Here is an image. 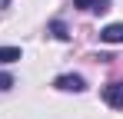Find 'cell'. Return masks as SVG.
Instances as JSON below:
<instances>
[{
	"label": "cell",
	"instance_id": "1",
	"mask_svg": "<svg viewBox=\"0 0 123 119\" xmlns=\"http://www.w3.org/2000/svg\"><path fill=\"white\" fill-rule=\"evenodd\" d=\"M103 99H106V106H113V109H123V79L110 83V86H103Z\"/></svg>",
	"mask_w": 123,
	"mask_h": 119
},
{
	"label": "cell",
	"instance_id": "2",
	"mask_svg": "<svg viewBox=\"0 0 123 119\" xmlns=\"http://www.w3.org/2000/svg\"><path fill=\"white\" fill-rule=\"evenodd\" d=\"M53 86H57V89H67V93H80L86 83H83V76H57Z\"/></svg>",
	"mask_w": 123,
	"mask_h": 119
},
{
	"label": "cell",
	"instance_id": "3",
	"mask_svg": "<svg viewBox=\"0 0 123 119\" xmlns=\"http://www.w3.org/2000/svg\"><path fill=\"white\" fill-rule=\"evenodd\" d=\"M100 40H106V43H123V23H110L100 33Z\"/></svg>",
	"mask_w": 123,
	"mask_h": 119
},
{
	"label": "cell",
	"instance_id": "4",
	"mask_svg": "<svg viewBox=\"0 0 123 119\" xmlns=\"http://www.w3.org/2000/svg\"><path fill=\"white\" fill-rule=\"evenodd\" d=\"M77 7H83V10H110V0H73Z\"/></svg>",
	"mask_w": 123,
	"mask_h": 119
},
{
	"label": "cell",
	"instance_id": "5",
	"mask_svg": "<svg viewBox=\"0 0 123 119\" xmlns=\"http://www.w3.org/2000/svg\"><path fill=\"white\" fill-rule=\"evenodd\" d=\"M13 60H20L17 46H0V63H13Z\"/></svg>",
	"mask_w": 123,
	"mask_h": 119
},
{
	"label": "cell",
	"instance_id": "6",
	"mask_svg": "<svg viewBox=\"0 0 123 119\" xmlns=\"http://www.w3.org/2000/svg\"><path fill=\"white\" fill-rule=\"evenodd\" d=\"M50 30H53V37H57V40H70V30H67V23H63V20H53V23H50Z\"/></svg>",
	"mask_w": 123,
	"mask_h": 119
},
{
	"label": "cell",
	"instance_id": "7",
	"mask_svg": "<svg viewBox=\"0 0 123 119\" xmlns=\"http://www.w3.org/2000/svg\"><path fill=\"white\" fill-rule=\"evenodd\" d=\"M10 86H13V76H10V73H0V93L10 89Z\"/></svg>",
	"mask_w": 123,
	"mask_h": 119
}]
</instances>
